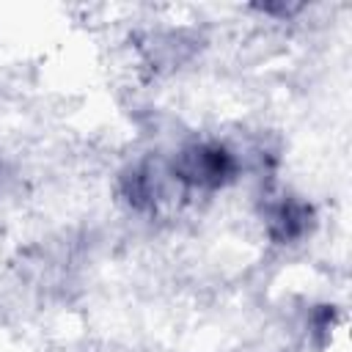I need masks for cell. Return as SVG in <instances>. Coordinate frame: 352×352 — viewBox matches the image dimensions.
<instances>
[{
	"mask_svg": "<svg viewBox=\"0 0 352 352\" xmlns=\"http://www.w3.org/2000/svg\"><path fill=\"white\" fill-rule=\"evenodd\" d=\"M162 165L170 184L182 192H217L239 176L236 151L214 138L190 140L179 146Z\"/></svg>",
	"mask_w": 352,
	"mask_h": 352,
	"instance_id": "obj_1",
	"label": "cell"
},
{
	"mask_svg": "<svg viewBox=\"0 0 352 352\" xmlns=\"http://www.w3.org/2000/svg\"><path fill=\"white\" fill-rule=\"evenodd\" d=\"M168 187L170 179L165 173V165H157L151 160H140L129 165L118 179L121 198L138 212H154L165 198H170Z\"/></svg>",
	"mask_w": 352,
	"mask_h": 352,
	"instance_id": "obj_3",
	"label": "cell"
},
{
	"mask_svg": "<svg viewBox=\"0 0 352 352\" xmlns=\"http://www.w3.org/2000/svg\"><path fill=\"white\" fill-rule=\"evenodd\" d=\"M261 217H264L267 236L275 245H294V242L305 239L316 226L314 206L289 192L267 198L261 206Z\"/></svg>",
	"mask_w": 352,
	"mask_h": 352,
	"instance_id": "obj_2",
	"label": "cell"
}]
</instances>
